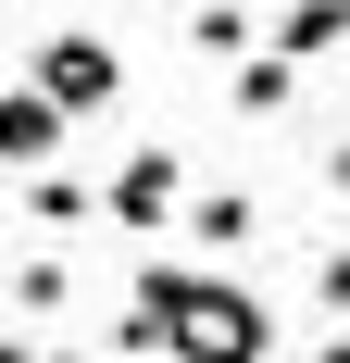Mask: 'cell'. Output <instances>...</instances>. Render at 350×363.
I'll return each instance as SVG.
<instances>
[{
  "label": "cell",
  "mask_w": 350,
  "mask_h": 363,
  "mask_svg": "<svg viewBox=\"0 0 350 363\" xmlns=\"http://www.w3.org/2000/svg\"><path fill=\"white\" fill-rule=\"evenodd\" d=\"M113 338L125 351H175V363H276V313L250 289H225L213 263H138Z\"/></svg>",
  "instance_id": "6da1fadb"
},
{
  "label": "cell",
  "mask_w": 350,
  "mask_h": 363,
  "mask_svg": "<svg viewBox=\"0 0 350 363\" xmlns=\"http://www.w3.org/2000/svg\"><path fill=\"white\" fill-rule=\"evenodd\" d=\"M38 88H50L63 113H101L113 88H125V63H113V38H88V26H50V38H38Z\"/></svg>",
  "instance_id": "7a4b0ae2"
},
{
  "label": "cell",
  "mask_w": 350,
  "mask_h": 363,
  "mask_svg": "<svg viewBox=\"0 0 350 363\" xmlns=\"http://www.w3.org/2000/svg\"><path fill=\"white\" fill-rule=\"evenodd\" d=\"M113 225H188V163L163 138L125 150V176H113Z\"/></svg>",
  "instance_id": "3957f363"
},
{
  "label": "cell",
  "mask_w": 350,
  "mask_h": 363,
  "mask_svg": "<svg viewBox=\"0 0 350 363\" xmlns=\"http://www.w3.org/2000/svg\"><path fill=\"white\" fill-rule=\"evenodd\" d=\"M63 125H75V113H63V101H50V88L26 75V88L0 101V150H13V176H38V163L63 150Z\"/></svg>",
  "instance_id": "277c9868"
},
{
  "label": "cell",
  "mask_w": 350,
  "mask_h": 363,
  "mask_svg": "<svg viewBox=\"0 0 350 363\" xmlns=\"http://www.w3.org/2000/svg\"><path fill=\"white\" fill-rule=\"evenodd\" d=\"M225 101H238V125L250 113L276 125V113H300V63H288V50H250V63H225Z\"/></svg>",
  "instance_id": "5b68a950"
},
{
  "label": "cell",
  "mask_w": 350,
  "mask_h": 363,
  "mask_svg": "<svg viewBox=\"0 0 350 363\" xmlns=\"http://www.w3.org/2000/svg\"><path fill=\"white\" fill-rule=\"evenodd\" d=\"M188 238H201V263L250 251V238H263V213H250V188H201V201H188Z\"/></svg>",
  "instance_id": "8992f818"
},
{
  "label": "cell",
  "mask_w": 350,
  "mask_h": 363,
  "mask_svg": "<svg viewBox=\"0 0 350 363\" xmlns=\"http://www.w3.org/2000/svg\"><path fill=\"white\" fill-rule=\"evenodd\" d=\"M250 13H263V0H201V13H188V50H201V63H250V38H276V26H250Z\"/></svg>",
  "instance_id": "52a82bcc"
},
{
  "label": "cell",
  "mask_w": 350,
  "mask_h": 363,
  "mask_svg": "<svg viewBox=\"0 0 350 363\" xmlns=\"http://www.w3.org/2000/svg\"><path fill=\"white\" fill-rule=\"evenodd\" d=\"M276 50H288V63H325V50H350V0H288V13H276Z\"/></svg>",
  "instance_id": "ba28073f"
},
{
  "label": "cell",
  "mask_w": 350,
  "mask_h": 363,
  "mask_svg": "<svg viewBox=\"0 0 350 363\" xmlns=\"http://www.w3.org/2000/svg\"><path fill=\"white\" fill-rule=\"evenodd\" d=\"M113 213V188H75V176H26V225H88Z\"/></svg>",
  "instance_id": "9c48e42d"
},
{
  "label": "cell",
  "mask_w": 350,
  "mask_h": 363,
  "mask_svg": "<svg viewBox=\"0 0 350 363\" xmlns=\"http://www.w3.org/2000/svg\"><path fill=\"white\" fill-rule=\"evenodd\" d=\"M313 301H325V313H350V238H338V251L313 263Z\"/></svg>",
  "instance_id": "30bf717a"
},
{
  "label": "cell",
  "mask_w": 350,
  "mask_h": 363,
  "mask_svg": "<svg viewBox=\"0 0 350 363\" xmlns=\"http://www.w3.org/2000/svg\"><path fill=\"white\" fill-rule=\"evenodd\" d=\"M325 188H338V201H350V138H325Z\"/></svg>",
  "instance_id": "8fae6325"
},
{
  "label": "cell",
  "mask_w": 350,
  "mask_h": 363,
  "mask_svg": "<svg viewBox=\"0 0 350 363\" xmlns=\"http://www.w3.org/2000/svg\"><path fill=\"white\" fill-rule=\"evenodd\" d=\"M313 363H350V326H338V338H313Z\"/></svg>",
  "instance_id": "7c38bea8"
},
{
  "label": "cell",
  "mask_w": 350,
  "mask_h": 363,
  "mask_svg": "<svg viewBox=\"0 0 350 363\" xmlns=\"http://www.w3.org/2000/svg\"><path fill=\"white\" fill-rule=\"evenodd\" d=\"M263 13H288V0H263Z\"/></svg>",
  "instance_id": "4fadbf2b"
}]
</instances>
